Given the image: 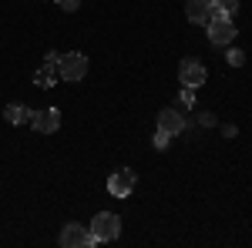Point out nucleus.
Listing matches in <instances>:
<instances>
[{
	"instance_id": "obj_1",
	"label": "nucleus",
	"mask_w": 252,
	"mask_h": 248,
	"mask_svg": "<svg viewBox=\"0 0 252 248\" xmlns=\"http://www.w3.org/2000/svg\"><path fill=\"white\" fill-rule=\"evenodd\" d=\"M88 228H91L97 245H101V242H115L118 235H121V218H118L115 211H97L94 221H91Z\"/></svg>"
},
{
	"instance_id": "obj_2",
	"label": "nucleus",
	"mask_w": 252,
	"mask_h": 248,
	"mask_svg": "<svg viewBox=\"0 0 252 248\" xmlns=\"http://www.w3.org/2000/svg\"><path fill=\"white\" fill-rule=\"evenodd\" d=\"M64 248H94V235H91V228H84V225H78V221H67L64 228H61V238H58Z\"/></svg>"
},
{
	"instance_id": "obj_3",
	"label": "nucleus",
	"mask_w": 252,
	"mask_h": 248,
	"mask_svg": "<svg viewBox=\"0 0 252 248\" xmlns=\"http://www.w3.org/2000/svg\"><path fill=\"white\" fill-rule=\"evenodd\" d=\"M84 74H88V57H84L81 51L61 54V60H58V77H64V81H81Z\"/></svg>"
},
{
	"instance_id": "obj_4",
	"label": "nucleus",
	"mask_w": 252,
	"mask_h": 248,
	"mask_svg": "<svg viewBox=\"0 0 252 248\" xmlns=\"http://www.w3.org/2000/svg\"><path fill=\"white\" fill-rule=\"evenodd\" d=\"M205 64L202 60H195V57H185L182 64H178V81H182V87H202L205 84Z\"/></svg>"
},
{
	"instance_id": "obj_5",
	"label": "nucleus",
	"mask_w": 252,
	"mask_h": 248,
	"mask_svg": "<svg viewBox=\"0 0 252 248\" xmlns=\"http://www.w3.org/2000/svg\"><path fill=\"white\" fill-rule=\"evenodd\" d=\"M209 40H212L215 47H229L232 44V37H235V24H232V17H209Z\"/></svg>"
},
{
	"instance_id": "obj_6",
	"label": "nucleus",
	"mask_w": 252,
	"mask_h": 248,
	"mask_svg": "<svg viewBox=\"0 0 252 248\" xmlns=\"http://www.w3.org/2000/svg\"><path fill=\"white\" fill-rule=\"evenodd\" d=\"M108 191L115 194V198H128L131 191H135V171L131 168H121L108 178Z\"/></svg>"
},
{
	"instance_id": "obj_7",
	"label": "nucleus",
	"mask_w": 252,
	"mask_h": 248,
	"mask_svg": "<svg viewBox=\"0 0 252 248\" xmlns=\"http://www.w3.org/2000/svg\"><path fill=\"white\" fill-rule=\"evenodd\" d=\"M158 128H161V131H168V134L175 138V134H182L185 128H189V121H185V117L178 114L175 108H165V111L158 114Z\"/></svg>"
},
{
	"instance_id": "obj_8",
	"label": "nucleus",
	"mask_w": 252,
	"mask_h": 248,
	"mask_svg": "<svg viewBox=\"0 0 252 248\" xmlns=\"http://www.w3.org/2000/svg\"><path fill=\"white\" fill-rule=\"evenodd\" d=\"M58 128H61V111L58 108H44V111H37V117H34V131L54 134Z\"/></svg>"
},
{
	"instance_id": "obj_9",
	"label": "nucleus",
	"mask_w": 252,
	"mask_h": 248,
	"mask_svg": "<svg viewBox=\"0 0 252 248\" xmlns=\"http://www.w3.org/2000/svg\"><path fill=\"white\" fill-rule=\"evenodd\" d=\"M3 117H7L10 124H34L37 111H34V108H24V104H7V108H3Z\"/></svg>"
},
{
	"instance_id": "obj_10",
	"label": "nucleus",
	"mask_w": 252,
	"mask_h": 248,
	"mask_svg": "<svg viewBox=\"0 0 252 248\" xmlns=\"http://www.w3.org/2000/svg\"><path fill=\"white\" fill-rule=\"evenodd\" d=\"M185 14H189L192 24H209V17H212V3H209V0H189V3H185Z\"/></svg>"
},
{
	"instance_id": "obj_11",
	"label": "nucleus",
	"mask_w": 252,
	"mask_h": 248,
	"mask_svg": "<svg viewBox=\"0 0 252 248\" xmlns=\"http://www.w3.org/2000/svg\"><path fill=\"white\" fill-rule=\"evenodd\" d=\"M239 0H215L212 3V17H235Z\"/></svg>"
},
{
	"instance_id": "obj_12",
	"label": "nucleus",
	"mask_w": 252,
	"mask_h": 248,
	"mask_svg": "<svg viewBox=\"0 0 252 248\" xmlns=\"http://www.w3.org/2000/svg\"><path fill=\"white\" fill-rule=\"evenodd\" d=\"M54 77H58V71L44 64V71H37V74H34V84H40V87H54Z\"/></svg>"
},
{
	"instance_id": "obj_13",
	"label": "nucleus",
	"mask_w": 252,
	"mask_h": 248,
	"mask_svg": "<svg viewBox=\"0 0 252 248\" xmlns=\"http://www.w3.org/2000/svg\"><path fill=\"white\" fill-rule=\"evenodd\" d=\"M152 144H155L158 151H165V148L172 144V134H168V131H161V128H158V131H155V141H152Z\"/></svg>"
},
{
	"instance_id": "obj_14",
	"label": "nucleus",
	"mask_w": 252,
	"mask_h": 248,
	"mask_svg": "<svg viewBox=\"0 0 252 248\" xmlns=\"http://www.w3.org/2000/svg\"><path fill=\"white\" fill-rule=\"evenodd\" d=\"M229 64H232V67H242V64H246V54H242L239 47H229Z\"/></svg>"
},
{
	"instance_id": "obj_15",
	"label": "nucleus",
	"mask_w": 252,
	"mask_h": 248,
	"mask_svg": "<svg viewBox=\"0 0 252 248\" xmlns=\"http://www.w3.org/2000/svg\"><path fill=\"white\" fill-rule=\"evenodd\" d=\"M58 60H61L58 51H47V57H44V64H47V67H54V71H58Z\"/></svg>"
},
{
	"instance_id": "obj_16",
	"label": "nucleus",
	"mask_w": 252,
	"mask_h": 248,
	"mask_svg": "<svg viewBox=\"0 0 252 248\" xmlns=\"http://www.w3.org/2000/svg\"><path fill=\"white\" fill-rule=\"evenodd\" d=\"M58 7H61V10H78L81 0H58Z\"/></svg>"
},
{
	"instance_id": "obj_17",
	"label": "nucleus",
	"mask_w": 252,
	"mask_h": 248,
	"mask_svg": "<svg viewBox=\"0 0 252 248\" xmlns=\"http://www.w3.org/2000/svg\"><path fill=\"white\" fill-rule=\"evenodd\" d=\"M182 104H185V108H192V104H195V94H192V87H185V91H182Z\"/></svg>"
},
{
	"instance_id": "obj_18",
	"label": "nucleus",
	"mask_w": 252,
	"mask_h": 248,
	"mask_svg": "<svg viewBox=\"0 0 252 248\" xmlns=\"http://www.w3.org/2000/svg\"><path fill=\"white\" fill-rule=\"evenodd\" d=\"M198 124H205V128H212V124H215V117H212V114H198Z\"/></svg>"
}]
</instances>
